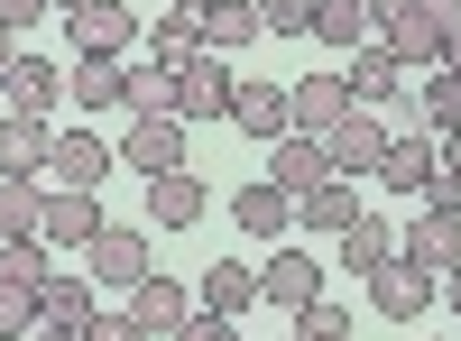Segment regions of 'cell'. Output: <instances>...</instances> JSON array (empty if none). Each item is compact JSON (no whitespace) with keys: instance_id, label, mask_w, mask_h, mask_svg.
Instances as JSON below:
<instances>
[{"instance_id":"obj_1","label":"cell","mask_w":461,"mask_h":341,"mask_svg":"<svg viewBox=\"0 0 461 341\" xmlns=\"http://www.w3.org/2000/svg\"><path fill=\"white\" fill-rule=\"evenodd\" d=\"M388 139H397V130L378 121L369 102H360V111H341V121L323 130V148H332V175H351V184H360V175H378V157H388Z\"/></svg>"},{"instance_id":"obj_2","label":"cell","mask_w":461,"mask_h":341,"mask_svg":"<svg viewBox=\"0 0 461 341\" xmlns=\"http://www.w3.org/2000/svg\"><path fill=\"white\" fill-rule=\"evenodd\" d=\"M121 166H130V175H176V166H185V121H176V111H130Z\"/></svg>"},{"instance_id":"obj_3","label":"cell","mask_w":461,"mask_h":341,"mask_svg":"<svg viewBox=\"0 0 461 341\" xmlns=\"http://www.w3.org/2000/svg\"><path fill=\"white\" fill-rule=\"evenodd\" d=\"M84 277L139 286V277H148V231H139V221H102V231L84 240Z\"/></svg>"},{"instance_id":"obj_4","label":"cell","mask_w":461,"mask_h":341,"mask_svg":"<svg viewBox=\"0 0 461 341\" xmlns=\"http://www.w3.org/2000/svg\"><path fill=\"white\" fill-rule=\"evenodd\" d=\"M230 84H240V74L221 56H185L176 65V121H230Z\"/></svg>"},{"instance_id":"obj_5","label":"cell","mask_w":461,"mask_h":341,"mask_svg":"<svg viewBox=\"0 0 461 341\" xmlns=\"http://www.w3.org/2000/svg\"><path fill=\"white\" fill-rule=\"evenodd\" d=\"M56 102H65V65H56V56H10V65H0V111L47 121Z\"/></svg>"},{"instance_id":"obj_6","label":"cell","mask_w":461,"mask_h":341,"mask_svg":"<svg viewBox=\"0 0 461 341\" xmlns=\"http://www.w3.org/2000/svg\"><path fill=\"white\" fill-rule=\"evenodd\" d=\"M397 258L425 268V277H452L461 268V212H415L406 231H397Z\"/></svg>"},{"instance_id":"obj_7","label":"cell","mask_w":461,"mask_h":341,"mask_svg":"<svg viewBox=\"0 0 461 341\" xmlns=\"http://www.w3.org/2000/svg\"><path fill=\"white\" fill-rule=\"evenodd\" d=\"M314 295H323V258H314V249H277V258L258 268V305H277V314H304Z\"/></svg>"},{"instance_id":"obj_8","label":"cell","mask_w":461,"mask_h":341,"mask_svg":"<svg viewBox=\"0 0 461 341\" xmlns=\"http://www.w3.org/2000/svg\"><path fill=\"white\" fill-rule=\"evenodd\" d=\"M332 175V148L314 130H286V139H267V184H286V194H314V184Z\"/></svg>"},{"instance_id":"obj_9","label":"cell","mask_w":461,"mask_h":341,"mask_svg":"<svg viewBox=\"0 0 461 341\" xmlns=\"http://www.w3.org/2000/svg\"><path fill=\"white\" fill-rule=\"evenodd\" d=\"M360 286H369V305L388 314V323H415V314L434 305V277H425V268H406V258H378Z\"/></svg>"},{"instance_id":"obj_10","label":"cell","mask_w":461,"mask_h":341,"mask_svg":"<svg viewBox=\"0 0 461 341\" xmlns=\"http://www.w3.org/2000/svg\"><path fill=\"white\" fill-rule=\"evenodd\" d=\"M47 175H56V184H74V194H102L111 148H102L93 130H56V139H47Z\"/></svg>"},{"instance_id":"obj_11","label":"cell","mask_w":461,"mask_h":341,"mask_svg":"<svg viewBox=\"0 0 461 341\" xmlns=\"http://www.w3.org/2000/svg\"><path fill=\"white\" fill-rule=\"evenodd\" d=\"M203 175L194 166H176V175H148V221H158V231H194L203 221Z\"/></svg>"},{"instance_id":"obj_12","label":"cell","mask_w":461,"mask_h":341,"mask_svg":"<svg viewBox=\"0 0 461 341\" xmlns=\"http://www.w3.org/2000/svg\"><path fill=\"white\" fill-rule=\"evenodd\" d=\"M65 28H74V56H121L139 37V19L121 10V0H84V10H65Z\"/></svg>"},{"instance_id":"obj_13","label":"cell","mask_w":461,"mask_h":341,"mask_svg":"<svg viewBox=\"0 0 461 341\" xmlns=\"http://www.w3.org/2000/svg\"><path fill=\"white\" fill-rule=\"evenodd\" d=\"M360 212H369V203H360V184H351V175H323L314 194H295V221H304V231H323V240H341Z\"/></svg>"},{"instance_id":"obj_14","label":"cell","mask_w":461,"mask_h":341,"mask_svg":"<svg viewBox=\"0 0 461 341\" xmlns=\"http://www.w3.org/2000/svg\"><path fill=\"white\" fill-rule=\"evenodd\" d=\"M443 166V139L434 130H397L388 157H378V184H397V194H425V175Z\"/></svg>"},{"instance_id":"obj_15","label":"cell","mask_w":461,"mask_h":341,"mask_svg":"<svg viewBox=\"0 0 461 341\" xmlns=\"http://www.w3.org/2000/svg\"><path fill=\"white\" fill-rule=\"evenodd\" d=\"M230 221H240L249 240H286V221H295V194H286V184H267V175H249L240 194H230Z\"/></svg>"},{"instance_id":"obj_16","label":"cell","mask_w":461,"mask_h":341,"mask_svg":"<svg viewBox=\"0 0 461 341\" xmlns=\"http://www.w3.org/2000/svg\"><path fill=\"white\" fill-rule=\"evenodd\" d=\"M230 130H249V139H286V130H295L286 84H230Z\"/></svg>"},{"instance_id":"obj_17","label":"cell","mask_w":461,"mask_h":341,"mask_svg":"<svg viewBox=\"0 0 461 341\" xmlns=\"http://www.w3.org/2000/svg\"><path fill=\"white\" fill-rule=\"evenodd\" d=\"M93 231H102V194L56 184V194H47V221H37V240H47V249H84Z\"/></svg>"},{"instance_id":"obj_18","label":"cell","mask_w":461,"mask_h":341,"mask_svg":"<svg viewBox=\"0 0 461 341\" xmlns=\"http://www.w3.org/2000/svg\"><path fill=\"white\" fill-rule=\"evenodd\" d=\"M185 314H194V295H185L176 277H158V268H148V277L130 286V323H139V332H176Z\"/></svg>"},{"instance_id":"obj_19","label":"cell","mask_w":461,"mask_h":341,"mask_svg":"<svg viewBox=\"0 0 461 341\" xmlns=\"http://www.w3.org/2000/svg\"><path fill=\"white\" fill-rule=\"evenodd\" d=\"M47 121H28V111H0V175H47Z\"/></svg>"},{"instance_id":"obj_20","label":"cell","mask_w":461,"mask_h":341,"mask_svg":"<svg viewBox=\"0 0 461 341\" xmlns=\"http://www.w3.org/2000/svg\"><path fill=\"white\" fill-rule=\"evenodd\" d=\"M286 102H295V130H314V139H323V130L341 121V111H360V102H351V84H341V74H304V84H295Z\"/></svg>"},{"instance_id":"obj_21","label":"cell","mask_w":461,"mask_h":341,"mask_svg":"<svg viewBox=\"0 0 461 341\" xmlns=\"http://www.w3.org/2000/svg\"><path fill=\"white\" fill-rule=\"evenodd\" d=\"M37 323L84 332V323H93V277H65V268H47V277H37Z\"/></svg>"},{"instance_id":"obj_22","label":"cell","mask_w":461,"mask_h":341,"mask_svg":"<svg viewBox=\"0 0 461 341\" xmlns=\"http://www.w3.org/2000/svg\"><path fill=\"white\" fill-rule=\"evenodd\" d=\"M258 0H212L203 10V56H240V47H258Z\"/></svg>"},{"instance_id":"obj_23","label":"cell","mask_w":461,"mask_h":341,"mask_svg":"<svg viewBox=\"0 0 461 341\" xmlns=\"http://www.w3.org/2000/svg\"><path fill=\"white\" fill-rule=\"evenodd\" d=\"M341 84H351V102H397V84H406V74H397V56L388 47H378V37H369V47H351V65H341Z\"/></svg>"},{"instance_id":"obj_24","label":"cell","mask_w":461,"mask_h":341,"mask_svg":"<svg viewBox=\"0 0 461 341\" xmlns=\"http://www.w3.org/2000/svg\"><path fill=\"white\" fill-rule=\"evenodd\" d=\"M130 65L121 56H74V111H121Z\"/></svg>"},{"instance_id":"obj_25","label":"cell","mask_w":461,"mask_h":341,"mask_svg":"<svg viewBox=\"0 0 461 341\" xmlns=\"http://www.w3.org/2000/svg\"><path fill=\"white\" fill-rule=\"evenodd\" d=\"M258 305V268H240V258H212V268H203V314H230V323H240Z\"/></svg>"},{"instance_id":"obj_26","label":"cell","mask_w":461,"mask_h":341,"mask_svg":"<svg viewBox=\"0 0 461 341\" xmlns=\"http://www.w3.org/2000/svg\"><path fill=\"white\" fill-rule=\"evenodd\" d=\"M415 121H425L434 139H452V130H461V74H452V65H434V74H425V93H415Z\"/></svg>"},{"instance_id":"obj_27","label":"cell","mask_w":461,"mask_h":341,"mask_svg":"<svg viewBox=\"0 0 461 341\" xmlns=\"http://www.w3.org/2000/svg\"><path fill=\"white\" fill-rule=\"evenodd\" d=\"M37 221H47V194H37V175H0V240H28Z\"/></svg>"},{"instance_id":"obj_28","label":"cell","mask_w":461,"mask_h":341,"mask_svg":"<svg viewBox=\"0 0 461 341\" xmlns=\"http://www.w3.org/2000/svg\"><path fill=\"white\" fill-rule=\"evenodd\" d=\"M378 258H397V231H388V221H378V212H360L351 231H341V268H351V277H369Z\"/></svg>"},{"instance_id":"obj_29","label":"cell","mask_w":461,"mask_h":341,"mask_svg":"<svg viewBox=\"0 0 461 341\" xmlns=\"http://www.w3.org/2000/svg\"><path fill=\"white\" fill-rule=\"evenodd\" d=\"M185 56H203V19H185V10H167L158 28H148V65H185Z\"/></svg>"},{"instance_id":"obj_30","label":"cell","mask_w":461,"mask_h":341,"mask_svg":"<svg viewBox=\"0 0 461 341\" xmlns=\"http://www.w3.org/2000/svg\"><path fill=\"white\" fill-rule=\"evenodd\" d=\"M314 37L323 47H369V0H314Z\"/></svg>"},{"instance_id":"obj_31","label":"cell","mask_w":461,"mask_h":341,"mask_svg":"<svg viewBox=\"0 0 461 341\" xmlns=\"http://www.w3.org/2000/svg\"><path fill=\"white\" fill-rule=\"evenodd\" d=\"M28 332H37V286L0 277V341H28Z\"/></svg>"},{"instance_id":"obj_32","label":"cell","mask_w":461,"mask_h":341,"mask_svg":"<svg viewBox=\"0 0 461 341\" xmlns=\"http://www.w3.org/2000/svg\"><path fill=\"white\" fill-rule=\"evenodd\" d=\"M130 111H176V74L167 65H130V93H121Z\"/></svg>"},{"instance_id":"obj_33","label":"cell","mask_w":461,"mask_h":341,"mask_svg":"<svg viewBox=\"0 0 461 341\" xmlns=\"http://www.w3.org/2000/svg\"><path fill=\"white\" fill-rule=\"evenodd\" d=\"M258 28L267 37H314V0H258Z\"/></svg>"},{"instance_id":"obj_34","label":"cell","mask_w":461,"mask_h":341,"mask_svg":"<svg viewBox=\"0 0 461 341\" xmlns=\"http://www.w3.org/2000/svg\"><path fill=\"white\" fill-rule=\"evenodd\" d=\"M0 277H19V286H37V277H47V240H0Z\"/></svg>"},{"instance_id":"obj_35","label":"cell","mask_w":461,"mask_h":341,"mask_svg":"<svg viewBox=\"0 0 461 341\" xmlns=\"http://www.w3.org/2000/svg\"><path fill=\"white\" fill-rule=\"evenodd\" d=\"M295 341H351V314H341V305H323V295H314V305L295 314Z\"/></svg>"},{"instance_id":"obj_36","label":"cell","mask_w":461,"mask_h":341,"mask_svg":"<svg viewBox=\"0 0 461 341\" xmlns=\"http://www.w3.org/2000/svg\"><path fill=\"white\" fill-rule=\"evenodd\" d=\"M176 341H240V323H230V314H185Z\"/></svg>"},{"instance_id":"obj_37","label":"cell","mask_w":461,"mask_h":341,"mask_svg":"<svg viewBox=\"0 0 461 341\" xmlns=\"http://www.w3.org/2000/svg\"><path fill=\"white\" fill-rule=\"evenodd\" d=\"M84 341H148V332H139L130 314H102V305H93V323H84Z\"/></svg>"},{"instance_id":"obj_38","label":"cell","mask_w":461,"mask_h":341,"mask_svg":"<svg viewBox=\"0 0 461 341\" xmlns=\"http://www.w3.org/2000/svg\"><path fill=\"white\" fill-rule=\"evenodd\" d=\"M47 10H56V0H0V28H37Z\"/></svg>"},{"instance_id":"obj_39","label":"cell","mask_w":461,"mask_h":341,"mask_svg":"<svg viewBox=\"0 0 461 341\" xmlns=\"http://www.w3.org/2000/svg\"><path fill=\"white\" fill-rule=\"evenodd\" d=\"M443 65L461 74V0H443Z\"/></svg>"},{"instance_id":"obj_40","label":"cell","mask_w":461,"mask_h":341,"mask_svg":"<svg viewBox=\"0 0 461 341\" xmlns=\"http://www.w3.org/2000/svg\"><path fill=\"white\" fill-rule=\"evenodd\" d=\"M28 341H84V332H65V323H37V332H28Z\"/></svg>"},{"instance_id":"obj_41","label":"cell","mask_w":461,"mask_h":341,"mask_svg":"<svg viewBox=\"0 0 461 341\" xmlns=\"http://www.w3.org/2000/svg\"><path fill=\"white\" fill-rule=\"evenodd\" d=\"M443 166H452V175H461V130H452V139H443Z\"/></svg>"},{"instance_id":"obj_42","label":"cell","mask_w":461,"mask_h":341,"mask_svg":"<svg viewBox=\"0 0 461 341\" xmlns=\"http://www.w3.org/2000/svg\"><path fill=\"white\" fill-rule=\"evenodd\" d=\"M167 10H185V19H203V10H212V0H167Z\"/></svg>"},{"instance_id":"obj_43","label":"cell","mask_w":461,"mask_h":341,"mask_svg":"<svg viewBox=\"0 0 461 341\" xmlns=\"http://www.w3.org/2000/svg\"><path fill=\"white\" fill-rule=\"evenodd\" d=\"M452 323H461V268H452Z\"/></svg>"},{"instance_id":"obj_44","label":"cell","mask_w":461,"mask_h":341,"mask_svg":"<svg viewBox=\"0 0 461 341\" xmlns=\"http://www.w3.org/2000/svg\"><path fill=\"white\" fill-rule=\"evenodd\" d=\"M10 56H19V47H10V28H0V65H10Z\"/></svg>"},{"instance_id":"obj_45","label":"cell","mask_w":461,"mask_h":341,"mask_svg":"<svg viewBox=\"0 0 461 341\" xmlns=\"http://www.w3.org/2000/svg\"><path fill=\"white\" fill-rule=\"evenodd\" d=\"M56 10H84V0H56Z\"/></svg>"},{"instance_id":"obj_46","label":"cell","mask_w":461,"mask_h":341,"mask_svg":"<svg viewBox=\"0 0 461 341\" xmlns=\"http://www.w3.org/2000/svg\"><path fill=\"white\" fill-rule=\"evenodd\" d=\"M425 341H452V332H425Z\"/></svg>"}]
</instances>
